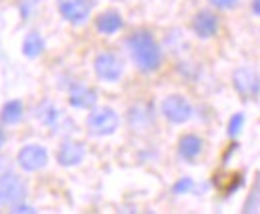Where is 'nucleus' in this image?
<instances>
[{"mask_svg":"<svg viewBox=\"0 0 260 214\" xmlns=\"http://www.w3.org/2000/svg\"><path fill=\"white\" fill-rule=\"evenodd\" d=\"M94 72L104 82H116L124 74V62L114 52H100L94 58Z\"/></svg>","mask_w":260,"mask_h":214,"instance_id":"4","label":"nucleus"},{"mask_svg":"<svg viewBox=\"0 0 260 214\" xmlns=\"http://www.w3.org/2000/svg\"><path fill=\"white\" fill-rule=\"evenodd\" d=\"M44 38L40 36V32H28L24 42H22V54L28 56V58H38L42 52H44Z\"/></svg>","mask_w":260,"mask_h":214,"instance_id":"15","label":"nucleus"},{"mask_svg":"<svg viewBox=\"0 0 260 214\" xmlns=\"http://www.w3.org/2000/svg\"><path fill=\"white\" fill-rule=\"evenodd\" d=\"M242 128H244V114L242 112H236L230 120H228V126H226V132L230 138H236L240 132H242Z\"/></svg>","mask_w":260,"mask_h":214,"instance_id":"17","label":"nucleus"},{"mask_svg":"<svg viewBox=\"0 0 260 214\" xmlns=\"http://www.w3.org/2000/svg\"><path fill=\"white\" fill-rule=\"evenodd\" d=\"M232 84L236 92L248 100V98H256L260 94V76L254 68H248V66H242L238 68L234 74H232Z\"/></svg>","mask_w":260,"mask_h":214,"instance_id":"5","label":"nucleus"},{"mask_svg":"<svg viewBox=\"0 0 260 214\" xmlns=\"http://www.w3.org/2000/svg\"><path fill=\"white\" fill-rule=\"evenodd\" d=\"M16 162L24 172L42 170L48 164V150L40 144H26L16 154Z\"/></svg>","mask_w":260,"mask_h":214,"instance_id":"7","label":"nucleus"},{"mask_svg":"<svg viewBox=\"0 0 260 214\" xmlns=\"http://www.w3.org/2000/svg\"><path fill=\"white\" fill-rule=\"evenodd\" d=\"M26 196V184L18 174H4L0 178V206L18 204Z\"/></svg>","mask_w":260,"mask_h":214,"instance_id":"6","label":"nucleus"},{"mask_svg":"<svg viewBox=\"0 0 260 214\" xmlns=\"http://www.w3.org/2000/svg\"><path fill=\"white\" fill-rule=\"evenodd\" d=\"M10 212L14 214H34L36 208L30 206V204H24V202H18V204H12V210Z\"/></svg>","mask_w":260,"mask_h":214,"instance_id":"19","label":"nucleus"},{"mask_svg":"<svg viewBox=\"0 0 260 214\" xmlns=\"http://www.w3.org/2000/svg\"><path fill=\"white\" fill-rule=\"evenodd\" d=\"M94 24H96V30L100 34L112 36V34H116V32L124 26V20H122V16L116 10H106V12L98 14Z\"/></svg>","mask_w":260,"mask_h":214,"instance_id":"12","label":"nucleus"},{"mask_svg":"<svg viewBox=\"0 0 260 214\" xmlns=\"http://www.w3.org/2000/svg\"><path fill=\"white\" fill-rule=\"evenodd\" d=\"M84 156H86V148H84V144H82V142H76V140H64V142L60 144L58 152H56V162H58L60 166L70 168V166L80 164V162L84 160Z\"/></svg>","mask_w":260,"mask_h":214,"instance_id":"9","label":"nucleus"},{"mask_svg":"<svg viewBox=\"0 0 260 214\" xmlns=\"http://www.w3.org/2000/svg\"><path fill=\"white\" fill-rule=\"evenodd\" d=\"M212 6H216V8H220V10H230V8H234L236 4H238V0H208Z\"/></svg>","mask_w":260,"mask_h":214,"instance_id":"20","label":"nucleus"},{"mask_svg":"<svg viewBox=\"0 0 260 214\" xmlns=\"http://www.w3.org/2000/svg\"><path fill=\"white\" fill-rule=\"evenodd\" d=\"M160 110H162V116L172 124H184L188 123L194 114V108L192 104L182 96V94H170L166 96L160 104Z\"/></svg>","mask_w":260,"mask_h":214,"instance_id":"3","label":"nucleus"},{"mask_svg":"<svg viewBox=\"0 0 260 214\" xmlns=\"http://www.w3.org/2000/svg\"><path fill=\"white\" fill-rule=\"evenodd\" d=\"M202 148H204V140L200 136H196V134H184L178 140V156L182 160L190 162V160L198 158L200 152H202Z\"/></svg>","mask_w":260,"mask_h":214,"instance_id":"13","label":"nucleus"},{"mask_svg":"<svg viewBox=\"0 0 260 214\" xmlns=\"http://www.w3.org/2000/svg\"><path fill=\"white\" fill-rule=\"evenodd\" d=\"M192 188H194V180H192L190 176H182V178H178V180L174 182L172 192H174V194H188Z\"/></svg>","mask_w":260,"mask_h":214,"instance_id":"18","label":"nucleus"},{"mask_svg":"<svg viewBox=\"0 0 260 214\" xmlns=\"http://www.w3.org/2000/svg\"><path fill=\"white\" fill-rule=\"evenodd\" d=\"M218 28H220V20L210 10H200L192 18V30L198 38H212L216 36Z\"/></svg>","mask_w":260,"mask_h":214,"instance_id":"10","label":"nucleus"},{"mask_svg":"<svg viewBox=\"0 0 260 214\" xmlns=\"http://www.w3.org/2000/svg\"><path fill=\"white\" fill-rule=\"evenodd\" d=\"M128 52L138 70L150 74L156 72L162 64V50L156 42V38L148 30H136L128 36Z\"/></svg>","mask_w":260,"mask_h":214,"instance_id":"1","label":"nucleus"},{"mask_svg":"<svg viewBox=\"0 0 260 214\" xmlns=\"http://www.w3.org/2000/svg\"><path fill=\"white\" fill-rule=\"evenodd\" d=\"M4 142H6V134H4V130L0 128V148L4 146Z\"/></svg>","mask_w":260,"mask_h":214,"instance_id":"22","label":"nucleus"},{"mask_svg":"<svg viewBox=\"0 0 260 214\" xmlns=\"http://www.w3.org/2000/svg\"><path fill=\"white\" fill-rule=\"evenodd\" d=\"M58 12L70 24H84L92 12V0H58Z\"/></svg>","mask_w":260,"mask_h":214,"instance_id":"8","label":"nucleus"},{"mask_svg":"<svg viewBox=\"0 0 260 214\" xmlns=\"http://www.w3.org/2000/svg\"><path fill=\"white\" fill-rule=\"evenodd\" d=\"M252 12L260 16V0H252Z\"/></svg>","mask_w":260,"mask_h":214,"instance_id":"21","label":"nucleus"},{"mask_svg":"<svg viewBox=\"0 0 260 214\" xmlns=\"http://www.w3.org/2000/svg\"><path fill=\"white\" fill-rule=\"evenodd\" d=\"M118 124H120V118H118L116 110L102 106V108L90 110V114L86 118V130L92 136H110L118 130Z\"/></svg>","mask_w":260,"mask_h":214,"instance_id":"2","label":"nucleus"},{"mask_svg":"<svg viewBox=\"0 0 260 214\" xmlns=\"http://www.w3.org/2000/svg\"><path fill=\"white\" fill-rule=\"evenodd\" d=\"M22 116H24V104L18 98L4 102V106L0 110V123L6 124V126H12V124L20 123Z\"/></svg>","mask_w":260,"mask_h":214,"instance_id":"14","label":"nucleus"},{"mask_svg":"<svg viewBox=\"0 0 260 214\" xmlns=\"http://www.w3.org/2000/svg\"><path fill=\"white\" fill-rule=\"evenodd\" d=\"M98 94L96 90L84 86V84H74L68 94V102L72 108H80V110H90L96 106Z\"/></svg>","mask_w":260,"mask_h":214,"instance_id":"11","label":"nucleus"},{"mask_svg":"<svg viewBox=\"0 0 260 214\" xmlns=\"http://www.w3.org/2000/svg\"><path fill=\"white\" fill-rule=\"evenodd\" d=\"M58 116H60L58 108H56L54 104H50V102H42V104L36 108V118L42 124H46V126H52V124L58 120Z\"/></svg>","mask_w":260,"mask_h":214,"instance_id":"16","label":"nucleus"}]
</instances>
